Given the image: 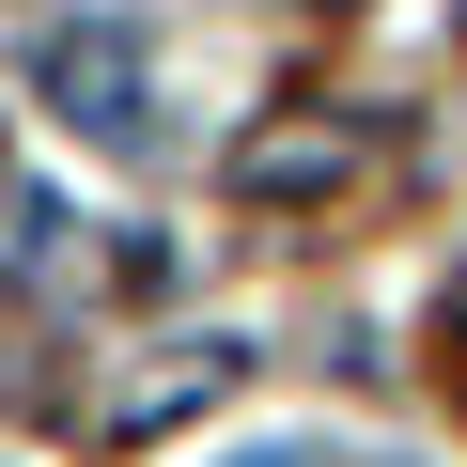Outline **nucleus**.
Wrapping results in <instances>:
<instances>
[{"label": "nucleus", "mask_w": 467, "mask_h": 467, "mask_svg": "<svg viewBox=\"0 0 467 467\" xmlns=\"http://www.w3.org/2000/svg\"><path fill=\"white\" fill-rule=\"evenodd\" d=\"M47 94H63V125H78V140H109V156H140V140H156V63H140V32H125V16L47 32Z\"/></svg>", "instance_id": "f257e3e1"}, {"label": "nucleus", "mask_w": 467, "mask_h": 467, "mask_svg": "<svg viewBox=\"0 0 467 467\" xmlns=\"http://www.w3.org/2000/svg\"><path fill=\"white\" fill-rule=\"evenodd\" d=\"M343 171H358L343 125H265V140H234V187H250V202H312V187H343Z\"/></svg>", "instance_id": "f03ea898"}, {"label": "nucleus", "mask_w": 467, "mask_h": 467, "mask_svg": "<svg viewBox=\"0 0 467 467\" xmlns=\"http://www.w3.org/2000/svg\"><path fill=\"white\" fill-rule=\"evenodd\" d=\"M234 467H343V451H234Z\"/></svg>", "instance_id": "7ed1b4c3"}]
</instances>
